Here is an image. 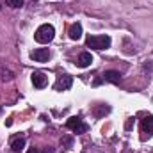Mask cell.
Returning <instances> with one entry per match:
<instances>
[{"label":"cell","mask_w":153,"mask_h":153,"mask_svg":"<svg viewBox=\"0 0 153 153\" xmlns=\"http://www.w3.org/2000/svg\"><path fill=\"white\" fill-rule=\"evenodd\" d=\"M53 38H55V29H53V25H50V23L39 25L38 30L34 32V39L38 41L39 45H48Z\"/></svg>","instance_id":"cell-1"},{"label":"cell","mask_w":153,"mask_h":153,"mask_svg":"<svg viewBox=\"0 0 153 153\" xmlns=\"http://www.w3.org/2000/svg\"><path fill=\"white\" fill-rule=\"evenodd\" d=\"M87 48H94V50H107L112 45V39L107 34H100V36H87L85 38Z\"/></svg>","instance_id":"cell-2"},{"label":"cell","mask_w":153,"mask_h":153,"mask_svg":"<svg viewBox=\"0 0 153 153\" xmlns=\"http://www.w3.org/2000/svg\"><path fill=\"white\" fill-rule=\"evenodd\" d=\"M66 128H70V130L75 132V134H85V132L89 130V126L82 121L80 116H71V117L66 121Z\"/></svg>","instance_id":"cell-3"},{"label":"cell","mask_w":153,"mask_h":153,"mask_svg":"<svg viewBox=\"0 0 153 153\" xmlns=\"http://www.w3.org/2000/svg\"><path fill=\"white\" fill-rule=\"evenodd\" d=\"M102 82H111V84H119V82H121V73H119V71H116V70H109V71H105L103 75H100L98 78H94L93 85L96 87V85H100Z\"/></svg>","instance_id":"cell-4"},{"label":"cell","mask_w":153,"mask_h":153,"mask_svg":"<svg viewBox=\"0 0 153 153\" xmlns=\"http://www.w3.org/2000/svg\"><path fill=\"white\" fill-rule=\"evenodd\" d=\"M71 84H73V76L61 75L57 78V82L53 84V89H55V91H68V89L71 87Z\"/></svg>","instance_id":"cell-5"},{"label":"cell","mask_w":153,"mask_h":153,"mask_svg":"<svg viewBox=\"0 0 153 153\" xmlns=\"http://www.w3.org/2000/svg\"><path fill=\"white\" fill-rule=\"evenodd\" d=\"M30 80H32L34 87H38V89H43V87L48 85V76H46V73H43V71H34L30 75Z\"/></svg>","instance_id":"cell-6"},{"label":"cell","mask_w":153,"mask_h":153,"mask_svg":"<svg viewBox=\"0 0 153 153\" xmlns=\"http://www.w3.org/2000/svg\"><path fill=\"white\" fill-rule=\"evenodd\" d=\"M30 59L36 62H46L50 59V50L48 48H36L30 52Z\"/></svg>","instance_id":"cell-7"},{"label":"cell","mask_w":153,"mask_h":153,"mask_svg":"<svg viewBox=\"0 0 153 153\" xmlns=\"http://www.w3.org/2000/svg\"><path fill=\"white\" fill-rule=\"evenodd\" d=\"M141 130L150 137V135H153V116L148 114L144 116L143 119H141Z\"/></svg>","instance_id":"cell-8"},{"label":"cell","mask_w":153,"mask_h":153,"mask_svg":"<svg viewBox=\"0 0 153 153\" xmlns=\"http://www.w3.org/2000/svg\"><path fill=\"white\" fill-rule=\"evenodd\" d=\"M91 62H93V55L89 53V52H82L80 55H78V59H76V66L78 68H87V66H91Z\"/></svg>","instance_id":"cell-9"},{"label":"cell","mask_w":153,"mask_h":153,"mask_svg":"<svg viewBox=\"0 0 153 153\" xmlns=\"http://www.w3.org/2000/svg\"><path fill=\"white\" fill-rule=\"evenodd\" d=\"M25 144H27L25 137H14V139L11 141V150H13L14 153H20V152H23Z\"/></svg>","instance_id":"cell-10"},{"label":"cell","mask_w":153,"mask_h":153,"mask_svg":"<svg viewBox=\"0 0 153 153\" xmlns=\"http://www.w3.org/2000/svg\"><path fill=\"white\" fill-rule=\"evenodd\" d=\"M70 39H73V41H78V39L82 38V23H73L71 27H70Z\"/></svg>","instance_id":"cell-11"},{"label":"cell","mask_w":153,"mask_h":153,"mask_svg":"<svg viewBox=\"0 0 153 153\" xmlns=\"http://www.w3.org/2000/svg\"><path fill=\"white\" fill-rule=\"evenodd\" d=\"M109 112H111V105H109V103H100V105H96L94 111H93V114L96 116V117H102V116L109 114Z\"/></svg>","instance_id":"cell-12"},{"label":"cell","mask_w":153,"mask_h":153,"mask_svg":"<svg viewBox=\"0 0 153 153\" xmlns=\"http://www.w3.org/2000/svg\"><path fill=\"white\" fill-rule=\"evenodd\" d=\"M61 144H62V150H70V148L73 146V137H71V135H62Z\"/></svg>","instance_id":"cell-13"},{"label":"cell","mask_w":153,"mask_h":153,"mask_svg":"<svg viewBox=\"0 0 153 153\" xmlns=\"http://www.w3.org/2000/svg\"><path fill=\"white\" fill-rule=\"evenodd\" d=\"M0 75H2V80H13V73L9 70H4V66H0Z\"/></svg>","instance_id":"cell-14"},{"label":"cell","mask_w":153,"mask_h":153,"mask_svg":"<svg viewBox=\"0 0 153 153\" xmlns=\"http://www.w3.org/2000/svg\"><path fill=\"white\" fill-rule=\"evenodd\" d=\"M5 2H7V5H11V7H14V9L23 7V0H5Z\"/></svg>","instance_id":"cell-15"},{"label":"cell","mask_w":153,"mask_h":153,"mask_svg":"<svg viewBox=\"0 0 153 153\" xmlns=\"http://www.w3.org/2000/svg\"><path fill=\"white\" fill-rule=\"evenodd\" d=\"M143 68H144V71H150V73H153V62H152V61H146Z\"/></svg>","instance_id":"cell-16"},{"label":"cell","mask_w":153,"mask_h":153,"mask_svg":"<svg viewBox=\"0 0 153 153\" xmlns=\"http://www.w3.org/2000/svg\"><path fill=\"white\" fill-rule=\"evenodd\" d=\"M43 153H53V148H52V146H46V148L43 150Z\"/></svg>","instance_id":"cell-17"},{"label":"cell","mask_w":153,"mask_h":153,"mask_svg":"<svg viewBox=\"0 0 153 153\" xmlns=\"http://www.w3.org/2000/svg\"><path fill=\"white\" fill-rule=\"evenodd\" d=\"M27 153H39V152L36 150V148H29V150H27Z\"/></svg>","instance_id":"cell-18"},{"label":"cell","mask_w":153,"mask_h":153,"mask_svg":"<svg viewBox=\"0 0 153 153\" xmlns=\"http://www.w3.org/2000/svg\"><path fill=\"white\" fill-rule=\"evenodd\" d=\"M0 9H2V5H0Z\"/></svg>","instance_id":"cell-19"}]
</instances>
